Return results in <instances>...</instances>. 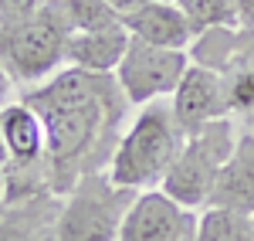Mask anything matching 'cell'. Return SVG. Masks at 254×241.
<instances>
[{
	"label": "cell",
	"mask_w": 254,
	"mask_h": 241,
	"mask_svg": "<svg viewBox=\"0 0 254 241\" xmlns=\"http://www.w3.org/2000/svg\"><path fill=\"white\" fill-rule=\"evenodd\" d=\"M248 119H251V126H248V129H251V133H254V112H251V116H248Z\"/></svg>",
	"instance_id": "7402d4cb"
},
{
	"label": "cell",
	"mask_w": 254,
	"mask_h": 241,
	"mask_svg": "<svg viewBox=\"0 0 254 241\" xmlns=\"http://www.w3.org/2000/svg\"><path fill=\"white\" fill-rule=\"evenodd\" d=\"M210 204L254 218V133L251 129H241L234 153H231V160L224 163V170L217 177Z\"/></svg>",
	"instance_id": "8fae6325"
},
{
	"label": "cell",
	"mask_w": 254,
	"mask_h": 241,
	"mask_svg": "<svg viewBox=\"0 0 254 241\" xmlns=\"http://www.w3.org/2000/svg\"><path fill=\"white\" fill-rule=\"evenodd\" d=\"M170 102H173L176 119H180V126L187 133H196V129H203L210 122L231 116L224 75L214 72V68H207V65H196V61H190V68L180 79Z\"/></svg>",
	"instance_id": "ba28073f"
},
{
	"label": "cell",
	"mask_w": 254,
	"mask_h": 241,
	"mask_svg": "<svg viewBox=\"0 0 254 241\" xmlns=\"http://www.w3.org/2000/svg\"><path fill=\"white\" fill-rule=\"evenodd\" d=\"M129 48V31L126 24L119 27H105V31H71L68 38V65L71 68H85V72H102L112 75L119 61Z\"/></svg>",
	"instance_id": "7c38bea8"
},
{
	"label": "cell",
	"mask_w": 254,
	"mask_h": 241,
	"mask_svg": "<svg viewBox=\"0 0 254 241\" xmlns=\"http://www.w3.org/2000/svg\"><path fill=\"white\" fill-rule=\"evenodd\" d=\"M112 7H116L119 14H129V10H136V7H142L146 0H109Z\"/></svg>",
	"instance_id": "d6986e66"
},
{
	"label": "cell",
	"mask_w": 254,
	"mask_h": 241,
	"mask_svg": "<svg viewBox=\"0 0 254 241\" xmlns=\"http://www.w3.org/2000/svg\"><path fill=\"white\" fill-rule=\"evenodd\" d=\"M190 68V51H176V48H159V44H146L139 38H129V48L112 72L122 88L126 102L139 109L149 102L170 99L176 92L180 79Z\"/></svg>",
	"instance_id": "8992f818"
},
{
	"label": "cell",
	"mask_w": 254,
	"mask_h": 241,
	"mask_svg": "<svg viewBox=\"0 0 254 241\" xmlns=\"http://www.w3.org/2000/svg\"><path fill=\"white\" fill-rule=\"evenodd\" d=\"M237 27L254 31V0H237Z\"/></svg>",
	"instance_id": "e0dca14e"
},
{
	"label": "cell",
	"mask_w": 254,
	"mask_h": 241,
	"mask_svg": "<svg viewBox=\"0 0 254 241\" xmlns=\"http://www.w3.org/2000/svg\"><path fill=\"white\" fill-rule=\"evenodd\" d=\"M200 211H190L163 190H142L129 207L116 241H196Z\"/></svg>",
	"instance_id": "52a82bcc"
},
{
	"label": "cell",
	"mask_w": 254,
	"mask_h": 241,
	"mask_svg": "<svg viewBox=\"0 0 254 241\" xmlns=\"http://www.w3.org/2000/svg\"><path fill=\"white\" fill-rule=\"evenodd\" d=\"M139 190L119 187L105 170L81 177L58 207V241H116Z\"/></svg>",
	"instance_id": "5b68a950"
},
{
	"label": "cell",
	"mask_w": 254,
	"mask_h": 241,
	"mask_svg": "<svg viewBox=\"0 0 254 241\" xmlns=\"http://www.w3.org/2000/svg\"><path fill=\"white\" fill-rule=\"evenodd\" d=\"M68 38L71 24L58 0H44L34 14L0 24V68L17 85V95L68 65Z\"/></svg>",
	"instance_id": "3957f363"
},
{
	"label": "cell",
	"mask_w": 254,
	"mask_h": 241,
	"mask_svg": "<svg viewBox=\"0 0 254 241\" xmlns=\"http://www.w3.org/2000/svg\"><path fill=\"white\" fill-rule=\"evenodd\" d=\"M3 163H7V150H3V136H0V170H3Z\"/></svg>",
	"instance_id": "ffe728a7"
},
{
	"label": "cell",
	"mask_w": 254,
	"mask_h": 241,
	"mask_svg": "<svg viewBox=\"0 0 254 241\" xmlns=\"http://www.w3.org/2000/svg\"><path fill=\"white\" fill-rule=\"evenodd\" d=\"M193 34H207L214 27H237V0H180Z\"/></svg>",
	"instance_id": "9a60e30c"
},
{
	"label": "cell",
	"mask_w": 254,
	"mask_h": 241,
	"mask_svg": "<svg viewBox=\"0 0 254 241\" xmlns=\"http://www.w3.org/2000/svg\"><path fill=\"white\" fill-rule=\"evenodd\" d=\"M0 204H3V170H0Z\"/></svg>",
	"instance_id": "44dd1931"
},
{
	"label": "cell",
	"mask_w": 254,
	"mask_h": 241,
	"mask_svg": "<svg viewBox=\"0 0 254 241\" xmlns=\"http://www.w3.org/2000/svg\"><path fill=\"white\" fill-rule=\"evenodd\" d=\"M183 143H187V129L180 126L170 99L139 105V109H132V116L119 136L105 173L119 187H129L139 194L159 190V183L166 180Z\"/></svg>",
	"instance_id": "7a4b0ae2"
},
{
	"label": "cell",
	"mask_w": 254,
	"mask_h": 241,
	"mask_svg": "<svg viewBox=\"0 0 254 241\" xmlns=\"http://www.w3.org/2000/svg\"><path fill=\"white\" fill-rule=\"evenodd\" d=\"M61 197L38 194L27 201L0 204V241H58Z\"/></svg>",
	"instance_id": "30bf717a"
},
{
	"label": "cell",
	"mask_w": 254,
	"mask_h": 241,
	"mask_svg": "<svg viewBox=\"0 0 254 241\" xmlns=\"http://www.w3.org/2000/svg\"><path fill=\"white\" fill-rule=\"evenodd\" d=\"M44 0H0V24H10V20H20L27 14H34Z\"/></svg>",
	"instance_id": "2e32d148"
},
{
	"label": "cell",
	"mask_w": 254,
	"mask_h": 241,
	"mask_svg": "<svg viewBox=\"0 0 254 241\" xmlns=\"http://www.w3.org/2000/svg\"><path fill=\"white\" fill-rule=\"evenodd\" d=\"M196 241H254V221L227 207H203L196 224Z\"/></svg>",
	"instance_id": "4fadbf2b"
},
{
	"label": "cell",
	"mask_w": 254,
	"mask_h": 241,
	"mask_svg": "<svg viewBox=\"0 0 254 241\" xmlns=\"http://www.w3.org/2000/svg\"><path fill=\"white\" fill-rule=\"evenodd\" d=\"M237 136H241V126L234 116L217 119L196 133H187V143H183L176 163L170 166L166 180L159 183V190L190 211L210 207L217 177H220L224 163L231 160Z\"/></svg>",
	"instance_id": "277c9868"
},
{
	"label": "cell",
	"mask_w": 254,
	"mask_h": 241,
	"mask_svg": "<svg viewBox=\"0 0 254 241\" xmlns=\"http://www.w3.org/2000/svg\"><path fill=\"white\" fill-rule=\"evenodd\" d=\"M170 3H180V0H170Z\"/></svg>",
	"instance_id": "603a6c76"
},
{
	"label": "cell",
	"mask_w": 254,
	"mask_h": 241,
	"mask_svg": "<svg viewBox=\"0 0 254 241\" xmlns=\"http://www.w3.org/2000/svg\"><path fill=\"white\" fill-rule=\"evenodd\" d=\"M122 24L129 31V38H139L146 44H159V48H176V51H190L193 48V27L183 14L180 3L170 0H146L142 7L122 14Z\"/></svg>",
	"instance_id": "9c48e42d"
},
{
	"label": "cell",
	"mask_w": 254,
	"mask_h": 241,
	"mask_svg": "<svg viewBox=\"0 0 254 241\" xmlns=\"http://www.w3.org/2000/svg\"><path fill=\"white\" fill-rule=\"evenodd\" d=\"M58 3L71 24V31H105V27L122 24V14L109 0H58Z\"/></svg>",
	"instance_id": "5bb4252c"
},
{
	"label": "cell",
	"mask_w": 254,
	"mask_h": 241,
	"mask_svg": "<svg viewBox=\"0 0 254 241\" xmlns=\"http://www.w3.org/2000/svg\"><path fill=\"white\" fill-rule=\"evenodd\" d=\"M17 99V85L10 81V75L0 68V105H7V102H14Z\"/></svg>",
	"instance_id": "ac0fdd59"
},
{
	"label": "cell",
	"mask_w": 254,
	"mask_h": 241,
	"mask_svg": "<svg viewBox=\"0 0 254 241\" xmlns=\"http://www.w3.org/2000/svg\"><path fill=\"white\" fill-rule=\"evenodd\" d=\"M24 99L44 122L48 190L64 197L81 177L109 170L116 143L132 116L116 75L64 65L48 81L24 88Z\"/></svg>",
	"instance_id": "6da1fadb"
}]
</instances>
